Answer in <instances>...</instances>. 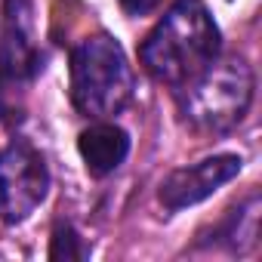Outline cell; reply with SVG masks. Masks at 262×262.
<instances>
[{"label": "cell", "mask_w": 262, "mask_h": 262, "mask_svg": "<svg viewBox=\"0 0 262 262\" xmlns=\"http://www.w3.org/2000/svg\"><path fill=\"white\" fill-rule=\"evenodd\" d=\"M222 53V31L204 0H176L139 47L142 68L170 90H182Z\"/></svg>", "instance_id": "1"}, {"label": "cell", "mask_w": 262, "mask_h": 262, "mask_svg": "<svg viewBox=\"0 0 262 262\" xmlns=\"http://www.w3.org/2000/svg\"><path fill=\"white\" fill-rule=\"evenodd\" d=\"M71 105L90 120H111L120 114L136 93V74L123 47L108 34H86L71 47L68 56Z\"/></svg>", "instance_id": "2"}, {"label": "cell", "mask_w": 262, "mask_h": 262, "mask_svg": "<svg viewBox=\"0 0 262 262\" xmlns=\"http://www.w3.org/2000/svg\"><path fill=\"white\" fill-rule=\"evenodd\" d=\"M179 111L198 133H231L247 117L256 96V74L244 56H216V62L191 83L176 90Z\"/></svg>", "instance_id": "3"}, {"label": "cell", "mask_w": 262, "mask_h": 262, "mask_svg": "<svg viewBox=\"0 0 262 262\" xmlns=\"http://www.w3.org/2000/svg\"><path fill=\"white\" fill-rule=\"evenodd\" d=\"M43 71V53L34 28L31 0H7L0 28V123H19L25 96Z\"/></svg>", "instance_id": "4"}, {"label": "cell", "mask_w": 262, "mask_h": 262, "mask_svg": "<svg viewBox=\"0 0 262 262\" xmlns=\"http://www.w3.org/2000/svg\"><path fill=\"white\" fill-rule=\"evenodd\" d=\"M50 194L47 158L28 142L13 139L0 151V222H25Z\"/></svg>", "instance_id": "5"}, {"label": "cell", "mask_w": 262, "mask_h": 262, "mask_svg": "<svg viewBox=\"0 0 262 262\" xmlns=\"http://www.w3.org/2000/svg\"><path fill=\"white\" fill-rule=\"evenodd\" d=\"M244 170V158L241 155H213V158H204L198 164H188V167H179L173 170L161 188H158V201L167 213H182L194 204H204L207 198H213L222 185H228L234 176H241Z\"/></svg>", "instance_id": "6"}, {"label": "cell", "mask_w": 262, "mask_h": 262, "mask_svg": "<svg viewBox=\"0 0 262 262\" xmlns=\"http://www.w3.org/2000/svg\"><path fill=\"white\" fill-rule=\"evenodd\" d=\"M129 148H133V139L114 120H93L77 136V151L83 158V167L96 179L111 176L129 158Z\"/></svg>", "instance_id": "7"}, {"label": "cell", "mask_w": 262, "mask_h": 262, "mask_svg": "<svg viewBox=\"0 0 262 262\" xmlns=\"http://www.w3.org/2000/svg\"><path fill=\"white\" fill-rule=\"evenodd\" d=\"M259 234V194H250L241 207L228 210V216L213 228V244L228 253H247Z\"/></svg>", "instance_id": "8"}, {"label": "cell", "mask_w": 262, "mask_h": 262, "mask_svg": "<svg viewBox=\"0 0 262 262\" xmlns=\"http://www.w3.org/2000/svg\"><path fill=\"white\" fill-rule=\"evenodd\" d=\"M50 259H90V247L71 222H56L50 237Z\"/></svg>", "instance_id": "9"}, {"label": "cell", "mask_w": 262, "mask_h": 262, "mask_svg": "<svg viewBox=\"0 0 262 262\" xmlns=\"http://www.w3.org/2000/svg\"><path fill=\"white\" fill-rule=\"evenodd\" d=\"M158 7H161V0H120V10H123L126 16H133V19L148 16V13H155Z\"/></svg>", "instance_id": "10"}]
</instances>
